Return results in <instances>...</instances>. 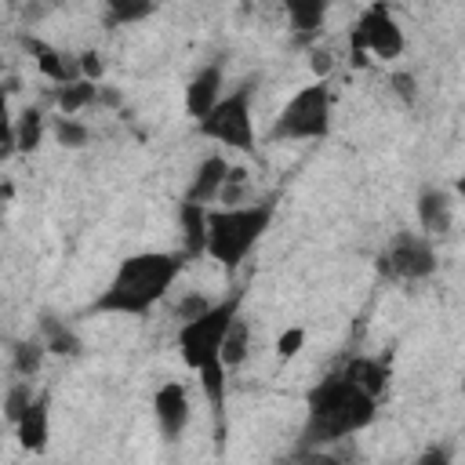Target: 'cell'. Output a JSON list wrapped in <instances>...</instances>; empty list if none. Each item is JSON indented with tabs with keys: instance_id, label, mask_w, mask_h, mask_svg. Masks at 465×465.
<instances>
[{
	"instance_id": "cell-19",
	"label": "cell",
	"mask_w": 465,
	"mask_h": 465,
	"mask_svg": "<svg viewBox=\"0 0 465 465\" xmlns=\"http://www.w3.org/2000/svg\"><path fill=\"white\" fill-rule=\"evenodd\" d=\"M40 327H44V345H47V352H58V356H80L84 345H80V338H76L62 320L44 316Z\"/></svg>"
},
{
	"instance_id": "cell-3",
	"label": "cell",
	"mask_w": 465,
	"mask_h": 465,
	"mask_svg": "<svg viewBox=\"0 0 465 465\" xmlns=\"http://www.w3.org/2000/svg\"><path fill=\"white\" fill-rule=\"evenodd\" d=\"M378 414V400L352 385L341 371L323 378L320 385L309 389L305 396V429L302 443L305 447H323L334 440H345L360 429H367Z\"/></svg>"
},
{
	"instance_id": "cell-12",
	"label": "cell",
	"mask_w": 465,
	"mask_h": 465,
	"mask_svg": "<svg viewBox=\"0 0 465 465\" xmlns=\"http://www.w3.org/2000/svg\"><path fill=\"white\" fill-rule=\"evenodd\" d=\"M15 440H18V447L29 450V454H44V450H47V440H51V396H47V392H36L33 407L18 418Z\"/></svg>"
},
{
	"instance_id": "cell-18",
	"label": "cell",
	"mask_w": 465,
	"mask_h": 465,
	"mask_svg": "<svg viewBox=\"0 0 465 465\" xmlns=\"http://www.w3.org/2000/svg\"><path fill=\"white\" fill-rule=\"evenodd\" d=\"M247 352H251V327H247L243 316H236L232 327H229V334H225V349H222L225 371H240L247 363Z\"/></svg>"
},
{
	"instance_id": "cell-24",
	"label": "cell",
	"mask_w": 465,
	"mask_h": 465,
	"mask_svg": "<svg viewBox=\"0 0 465 465\" xmlns=\"http://www.w3.org/2000/svg\"><path fill=\"white\" fill-rule=\"evenodd\" d=\"M54 138H58V145H65V149H80V145L91 142V131H87V124H80L76 116H54Z\"/></svg>"
},
{
	"instance_id": "cell-26",
	"label": "cell",
	"mask_w": 465,
	"mask_h": 465,
	"mask_svg": "<svg viewBox=\"0 0 465 465\" xmlns=\"http://www.w3.org/2000/svg\"><path fill=\"white\" fill-rule=\"evenodd\" d=\"M302 345H305V331H302V327H287V331L276 338V356H280V360H291V356L302 352Z\"/></svg>"
},
{
	"instance_id": "cell-15",
	"label": "cell",
	"mask_w": 465,
	"mask_h": 465,
	"mask_svg": "<svg viewBox=\"0 0 465 465\" xmlns=\"http://www.w3.org/2000/svg\"><path fill=\"white\" fill-rule=\"evenodd\" d=\"M25 47L36 54L40 73H44L47 80H54L58 87H65V84H73V80H84V76H80V62H69V54L54 51V47H47V44H40V40H25Z\"/></svg>"
},
{
	"instance_id": "cell-1",
	"label": "cell",
	"mask_w": 465,
	"mask_h": 465,
	"mask_svg": "<svg viewBox=\"0 0 465 465\" xmlns=\"http://www.w3.org/2000/svg\"><path fill=\"white\" fill-rule=\"evenodd\" d=\"M240 302H243L240 294L222 298V302L207 305L200 316L185 320L174 334L185 367L196 371L200 389H203V396H207V403L218 418V432L225 425V374H229L225 363H222V349H225V334H229L232 320L240 316Z\"/></svg>"
},
{
	"instance_id": "cell-28",
	"label": "cell",
	"mask_w": 465,
	"mask_h": 465,
	"mask_svg": "<svg viewBox=\"0 0 465 465\" xmlns=\"http://www.w3.org/2000/svg\"><path fill=\"white\" fill-rule=\"evenodd\" d=\"M414 465H454V458H450V447L436 443V447H425Z\"/></svg>"
},
{
	"instance_id": "cell-29",
	"label": "cell",
	"mask_w": 465,
	"mask_h": 465,
	"mask_svg": "<svg viewBox=\"0 0 465 465\" xmlns=\"http://www.w3.org/2000/svg\"><path fill=\"white\" fill-rule=\"evenodd\" d=\"M294 465H338V461L327 458V454H312V458H302V461H294Z\"/></svg>"
},
{
	"instance_id": "cell-14",
	"label": "cell",
	"mask_w": 465,
	"mask_h": 465,
	"mask_svg": "<svg viewBox=\"0 0 465 465\" xmlns=\"http://www.w3.org/2000/svg\"><path fill=\"white\" fill-rule=\"evenodd\" d=\"M207 214H211V207H203V203L182 200V207H178V222H182V254H185V262L207 254Z\"/></svg>"
},
{
	"instance_id": "cell-6",
	"label": "cell",
	"mask_w": 465,
	"mask_h": 465,
	"mask_svg": "<svg viewBox=\"0 0 465 465\" xmlns=\"http://www.w3.org/2000/svg\"><path fill=\"white\" fill-rule=\"evenodd\" d=\"M251 84H240L229 91L200 124L196 131L211 142H222L236 153H254V113H251Z\"/></svg>"
},
{
	"instance_id": "cell-2",
	"label": "cell",
	"mask_w": 465,
	"mask_h": 465,
	"mask_svg": "<svg viewBox=\"0 0 465 465\" xmlns=\"http://www.w3.org/2000/svg\"><path fill=\"white\" fill-rule=\"evenodd\" d=\"M185 265L182 251H138L127 254L109 283L98 291L91 312H109V316H145L153 305L171 291Z\"/></svg>"
},
{
	"instance_id": "cell-32",
	"label": "cell",
	"mask_w": 465,
	"mask_h": 465,
	"mask_svg": "<svg viewBox=\"0 0 465 465\" xmlns=\"http://www.w3.org/2000/svg\"><path fill=\"white\" fill-rule=\"evenodd\" d=\"M461 396H465V378H461Z\"/></svg>"
},
{
	"instance_id": "cell-22",
	"label": "cell",
	"mask_w": 465,
	"mask_h": 465,
	"mask_svg": "<svg viewBox=\"0 0 465 465\" xmlns=\"http://www.w3.org/2000/svg\"><path fill=\"white\" fill-rule=\"evenodd\" d=\"M33 400H36V392H33V385H29L25 378L11 381V385H7V392H4V421L15 429V425H18V418L33 407Z\"/></svg>"
},
{
	"instance_id": "cell-25",
	"label": "cell",
	"mask_w": 465,
	"mask_h": 465,
	"mask_svg": "<svg viewBox=\"0 0 465 465\" xmlns=\"http://www.w3.org/2000/svg\"><path fill=\"white\" fill-rule=\"evenodd\" d=\"M145 15H153V4H113L105 11V22L109 25H127V22H138Z\"/></svg>"
},
{
	"instance_id": "cell-11",
	"label": "cell",
	"mask_w": 465,
	"mask_h": 465,
	"mask_svg": "<svg viewBox=\"0 0 465 465\" xmlns=\"http://www.w3.org/2000/svg\"><path fill=\"white\" fill-rule=\"evenodd\" d=\"M450 222H454L450 193L443 185H425L418 193V225H421V236L440 240V236L450 232Z\"/></svg>"
},
{
	"instance_id": "cell-8",
	"label": "cell",
	"mask_w": 465,
	"mask_h": 465,
	"mask_svg": "<svg viewBox=\"0 0 465 465\" xmlns=\"http://www.w3.org/2000/svg\"><path fill=\"white\" fill-rule=\"evenodd\" d=\"M381 272L400 283H418L436 272V243L421 232H396L381 254Z\"/></svg>"
},
{
	"instance_id": "cell-27",
	"label": "cell",
	"mask_w": 465,
	"mask_h": 465,
	"mask_svg": "<svg viewBox=\"0 0 465 465\" xmlns=\"http://www.w3.org/2000/svg\"><path fill=\"white\" fill-rule=\"evenodd\" d=\"M392 91L400 94V102H407V105H414L418 102V80H414V73H392Z\"/></svg>"
},
{
	"instance_id": "cell-31",
	"label": "cell",
	"mask_w": 465,
	"mask_h": 465,
	"mask_svg": "<svg viewBox=\"0 0 465 465\" xmlns=\"http://www.w3.org/2000/svg\"><path fill=\"white\" fill-rule=\"evenodd\" d=\"M454 189H458V196H461V203H465V171L458 174V182H454Z\"/></svg>"
},
{
	"instance_id": "cell-9",
	"label": "cell",
	"mask_w": 465,
	"mask_h": 465,
	"mask_svg": "<svg viewBox=\"0 0 465 465\" xmlns=\"http://www.w3.org/2000/svg\"><path fill=\"white\" fill-rule=\"evenodd\" d=\"M153 414H156V429L167 443H178L189 429L193 418V403H189V389L182 381H163L153 392Z\"/></svg>"
},
{
	"instance_id": "cell-4",
	"label": "cell",
	"mask_w": 465,
	"mask_h": 465,
	"mask_svg": "<svg viewBox=\"0 0 465 465\" xmlns=\"http://www.w3.org/2000/svg\"><path fill=\"white\" fill-rule=\"evenodd\" d=\"M272 214H276V196H265V200L243 203V207H211V214H207V254L222 269H236L258 247V240L269 232Z\"/></svg>"
},
{
	"instance_id": "cell-10",
	"label": "cell",
	"mask_w": 465,
	"mask_h": 465,
	"mask_svg": "<svg viewBox=\"0 0 465 465\" xmlns=\"http://www.w3.org/2000/svg\"><path fill=\"white\" fill-rule=\"evenodd\" d=\"M222 98H225V76H222V65H218V62L196 69L193 80L185 84V113H189L196 124H200Z\"/></svg>"
},
{
	"instance_id": "cell-21",
	"label": "cell",
	"mask_w": 465,
	"mask_h": 465,
	"mask_svg": "<svg viewBox=\"0 0 465 465\" xmlns=\"http://www.w3.org/2000/svg\"><path fill=\"white\" fill-rule=\"evenodd\" d=\"M44 352H47L44 341H15V349H11V367H15V374L25 378V381H33V374H36L40 363H44Z\"/></svg>"
},
{
	"instance_id": "cell-23",
	"label": "cell",
	"mask_w": 465,
	"mask_h": 465,
	"mask_svg": "<svg viewBox=\"0 0 465 465\" xmlns=\"http://www.w3.org/2000/svg\"><path fill=\"white\" fill-rule=\"evenodd\" d=\"M287 18L294 22V29L312 33V29L323 25V18H327V4H323V0H291V4H287Z\"/></svg>"
},
{
	"instance_id": "cell-13",
	"label": "cell",
	"mask_w": 465,
	"mask_h": 465,
	"mask_svg": "<svg viewBox=\"0 0 465 465\" xmlns=\"http://www.w3.org/2000/svg\"><path fill=\"white\" fill-rule=\"evenodd\" d=\"M229 160L225 156H203L200 163H196V171H193V182H189V189H185V200L189 203H211V200H218L222 196V189H225V178H229Z\"/></svg>"
},
{
	"instance_id": "cell-20",
	"label": "cell",
	"mask_w": 465,
	"mask_h": 465,
	"mask_svg": "<svg viewBox=\"0 0 465 465\" xmlns=\"http://www.w3.org/2000/svg\"><path fill=\"white\" fill-rule=\"evenodd\" d=\"M94 98H98V84H91V80H73V84L58 87V109H62V116H73V113L87 109Z\"/></svg>"
},
{
	"instance_id": "cell-5",
	"label": "cell",
	"mask_w": 465,
	"mask_h": 465,
	"mask_svg": "<svg viewBox=\"0 0 465 465\" xmlns=\"http://www.w3.org/2000/svg\"><path fill=\"white\" fill-rule=\"evenodd\" d=\"M331 113H334L331 80L320 76V80L298 87L283 102V109L276 113V120L269 127V142H312V138H327L331 134Z\"/></svg>"
},
{
	"instance_id": "cell-17",
	"label": "cell",
	"mask_w": 465,
	"mask_h": 465,
	"mask_svg": "<svg viewBox=\"0 0 465 465\" xmlns=\"http://www.w3.org/2000/svg\"><path fill=\"white\" fill-rule=\"evenodd\" d=\"M15 149L22 153H36L40 142H44V113L40 109H22L15 127H11V138H7Z\"/></svg>"
},
{
	"instance_id": "cell-7",
	"label": "cell",
	"mask_w": 465,
	"mask_h": 465,
	"mask_svg": "<svg viewBox=\"0 0 465 465\" xmlns=\"http://www.w3.org/2000/svg\"><path fill=\"white\" fill-rule=\"evenodd\" d=\"M349 40H352V51H356L360 62H363V54H371V58H378V62H392V58H400L403 47H407L403 29H400V22L392 18V11H389L385 4L363 7V15L356 18Z\"/></svg>"
},
{
	"instance_id": "cell-30",
	"label": "cell",
	"mask_w": 465,
	"mask_h": 465,
	"mask_svg": "<svg viewBox=\"0 0 465 465\" xmlns=\"http://www.w3.org/2000/svg\"><path fill=\"white\" fill-rule=\"evenodd\" d=\"M312 69H316V73H327V69H331L327 54H320V51H316V54H312Z\"/></svg>"
},
{
	"instance_id": "cell-16",
	"label": "cell",
	"mask_w": 465,
	"mask_h": 465,
	"mask_svg": "<svg viewBox=\"0 0 465 465\" xmlns=\"http://www.w3.org/2000/svg\"><path fill=\"white\" fill-rule=\"evenodd\" d=\"M341 374H345L352 385H360L363 392H371L374 400L381 396V389H385V378H389L385 363H378L374 356H356V360H349Z\"/></svg>"
}]
</instances>
